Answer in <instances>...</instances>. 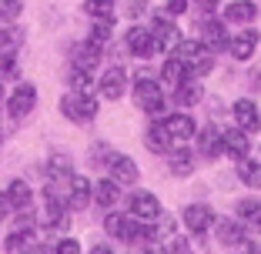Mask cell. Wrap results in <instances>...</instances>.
Returning a JSON list of instances; mask_svg holds the SVG:
<instances>
[{
  "instance_id": "cell-1",
  "label": "cell",
  "mask_w": 261,
  "mask_h": 254,
  "mask_svg": "<svg viewBox=\"0 0 261 254\" xmlns=\"http://www.w3.org/2000/svg\"><path fill=\"white\" fill-rule=\"evenodd\" d=\"M104 228H108L111 238H121L124 244H144V241L151 238L147 221H141V217H134V214H108L104 217Z\"/></svg>"
},
{
  "instance_id": "cell-2",
  "label": "cell",
  "mask_w": 261,
  "mask_h": 254,
  "mask_svg": "<svg viewBox=\"0 0 261 254\" xmlns=\"http://www.w3.org/2000/svg\"><path fill=\"white\" fill-rule=\"evenodd\" d=\"M134 97H138L141 110H147L151 117H161L164 114V94H161V84L154 80L151 70H138L134 74Z\"/></svg>"
},
{
  "instance_id": "cell-3",
  "label": "cell",
  "mask_w": 261,
  "mask_h": 254,
  "mask_svg": "<svg viewBox=\"0 0 261 254\" xmlns=\"http://www.w3.org/2000/svg\"><path fill=\"white\" fill-rule=\"evenodd\" d=\"M177 57L185 61L191 77H204V74H211V67H215V50H211L204 40H181Z\"/></svg>"
},
{
  "instance_id": "cell-4",
  "label": "cell",
  "mask_w": 261,
  "mask_h": 254,
  "mask_svg": "<svg viewBox=\"0 0 261 254\" xmlns=\"http://www.w3.org/2000/svg\"><path fill=\"white\" fill-rule=\"evenodd\" d=\"M97 110H100V104L91 97V94H84V91H70V94H64V97H61V114L67 117V121H74V124L94 121Z\"/></svg>"
},
{
  "instance_id": "cell-5",
  "label": "cell",
  "mask_w": 261,
  "mask_h": 254,
  "mask_svg": "<svg viewBox=\"0 0 261 254\" xmlns=\"http://www.w3.org/2000/svg\"><path fill=\"white\" fill-rule=\"evenodd\" d=\"M151 37H154V50H158V54H177V47H181V40H185L181 31H177L168 17H154Z\"/></svg>"
},
{
  "instance_id": "cell-6",
  "label": "cell",
  "mask_w": 261,
  "mask_h": 254,
  "mask_svg": "<svg viewBox=\"0 0 261 254\" xmlns=\"http://www.w3.org/2000/svg\"><path fill=\"white\" fill-rule=\"evenodd\" d=\"M127 214H134V217H141V221H158V217L164 214L161 211V201L154 197V194H147V191H130L127 194Z\"/></svg>"
},
{
  "instance_id": "cell-7",
  "label": "cell",
  "mask_w": 261,
  "mask_h": 254,
  "mask_svg": "<svg viewBox=\"0 0 261 254\" xmlns=\"http://www.w3.org/2000/svg\"><path fill=\"white\" fill-rule=\"evenodd\" d=\"M161 124H164V131L171 134V140H174L177 147L188 144V140L198 134V124H194V117H191V114H185V110H181V114H168Z\"/></svg>"
},
{
  "instance_id": "cell-8",
  "label": "cell",
  "mask_w": 261,
  "mask_h": 254,
  "mask_svg": "<svg viewBox=\"0 0 261 254\" xmlns=\"http://www.w3.org/2000/svg\"><path fill=\"white\" fill-rule=\"evenodd\" d=\"M34 107H37V87L34 84H20L14 94H10V100H7V110H10L14 121H23Z\"/></svg>"
},
{
  "instance_id": "cell-9",
  "label": "cell",
  "mask_w": 261,
  "mask_h": 254,
  "mask_svg": "<svg viewBox=\"0 0 261 254\" xmlns=\"http://www.w3.org/2000/svg\"><path fill=\"white\" fill-rule=\"evenodd\" d=\"M258 40H261V34L254 31V27H241L234 37H228V54L234 57V61H248V57L258 50Z\"/></svg>"
},
{
  "instance_id": "cell-10",
  "label": "cell",
  "mask_w": 261,
  "mask_h": 254,
  "mask_svg": "<svg viewBox=\"0 0 261 254\" xmlns=\"http://www.w3.org/2000/svg\"><path fill=\"white\" fill-rule=\"evenodd\" d=\"M231 114H234V124H238L241 131H248V134L261 131V110H258L254 100H248V97L234 100V104H231Z\"/></svg>"
},
{
  "instance_id": "cell-11",
  "label": "cell",
  "mask_w": 261,
  "mask_h": 254,
  "mask_svg": "<svg viewBox=\"0 0 261 254\" xmlns=\"http://www.w3.org/2000/svg\"><path fill=\"white\" fill-rule=\"evenodd\" d=\"M91 201H94V184L87 181V177L74 174V177L67 181V208H70V211H84Z\"/></svg>"
},
{
  "instance_id": "cell-12",
  "label": "cell",
  "mask_w": 261,
  "mask_h": 254,
  "mask_svg": "<svg viewBox=\"0 0 261 254\" xmlns=\"http://www.w3.org/2000/svg\"><path fill=\"white\" fill-rule=\"evenodd\" d=\"M181 221H185V228L191 234H204L211 224H215V211L207 208V204H188L185 211H181Z\"/></svg>"
},
{
  "instance_id": "cell-13",
  "label": "cell",
  "mask_w": 261,
  "mask_h": 254,
  "mask_svg": "<svg viewBox=\"0 0 261 254\" xmlns=\"http://www.w3.org/2000/svg\"><path fill=\"white\" fill-rule=\"evenodd\" d=\"M97 91L104 94V100H121L124 91H127V74H124V67H108L104 70V77L97 80Z\"/></svg>"
},
{
  "instance_id": "cell-14",
  "label": "cell",
  "mask_w": 261,
  "mask_h": 254,
  "mask_svg": "<svg viewBox=\"0 0 261 254\" xmlns=\"http://www.w3.org/2000/svg\"><path fill=\"white\" fill-rule=\"evenodd\" d=\"M198 154L201 157H221L224 154V131L215 127V124H207L204 131H198Z\"/></svg>"
},
{
  "instance_id": "cell-15",
  "label": "cell",
  "mask_w": 261,
  "mask_h": 254,
  "mask_svg": "<svg viewBox=\"0 0 261 254\" xmlns=\"http://www.w3.org/2000/svg\"><path fill=\"white\" fill-rule=\"evenodd\" d=\"M124 47H127V54L134 57H151L154 54V37H151V27H130L127 37H124Z\"/></svg>"
},
{
  "instance_id": "cell-16",
  "label": "cell",
  "mask_w": 261,
  "mask_h": 254,
  "mask_svg": "<svg viewBox=\"0 0 261 254\" xmlns=\"http://www.w3.org/2000/svg\"><path fill=\"white\" fill-rule=\"evenodd\" d=\"M108 167H111V177H114L117 184H138V177H141L138 164L130 161V157H124V154H111Z\"/></svg>"
},
{
  "instance_id": "cell-17",
  "label": "cell",
  "mask_w": 261,
  "mask_h": 254,
  "mask_svg": "<svg viewBox=\"0 0 261 254\" xmlns=\"http://www.w3.org/2000/svg\"><path fill=\"white\" fill-rule=\"evenodd\" d=\"M254 17H258V4H251V0H234V4L224 7V23L248 27V23H254Z\"/></svg>"
},
{
  "instance_id": "cell-18",
  "label": "cell",
  "mask_w": 261,
  "mask_h": 254,
  "mask_svg": "<svg viewBox=\"0 0 261 254\" xmlns=\"http://www.w3.org/2000/svg\"><path fill=\"white\" fill-rule=\"evenodd\" d=\"M201 40H204L211 50H228V31H224L221 20H201Z\"/></svg>"
},
{
  "instance_id": "cell-19",
  "label": "cell",
  "mask_w": 261,
  "mask_h": 254,
  "mask_svg": "<svg viewBox=\"0 0 261 254\" xmlns=\"http://www.w3.org/2000/svg\"><path fill=\"white\" fill-rule=\"evenodd\" d=\"M144 144H147V151H154V154H171V151L177 147L174 140H171V134L164 131V124H151V127H147Z\"/></svg>"
},
{
  "instance_id": "cell-20",
  "label": "cell",
  "mask_w": 261,
  "mask_h": 254,
  "mask_svg": "<svg viewBox=\"0 0 261 254\" xmlns=\"http://www.w3.org/2000/svg\"><path fill=\"white\" fill-rule=\"evenodd\" d=\"M94 201H97V208H104V211H111L117 201H121V187H117L114 177H100L97 184H94Z\"/></svg>"
},
{
  "instance_id": "cell-21",
  "label": "cell",
  "mask_w": 261,
  "mask_h": 254,
  "mask_svg": "<svg viewBox=\"0 0 261 254\" xmlns=\"http://www.w3.org/2000/svg\"><path fill=\"white\" fill-rule=\"evenodd\" d=\"M248 151H251L248 131H241V127H234V131H224V154H228V157L241 161V157H248Z\"/></svg>"
},
{
  "instance_id": "cell-22",
  "label": "cell",
  "mask_w": 261,
  "mask_h": 254,
  "mask_svg": "<svg viewBox=\"0 0 261 254\" xmlns=\"http://www.w3.org/2000/svg\"><path fill=\"white\" fill-rule=\"evenodd\" d=\"M234 211H238V221L245 224L248 231H261V201H254V197H241Z\"/></svg>"
},
{
  "instance_id": "cell-23",
  "label": "cell",
  "mask_w": 261,
  "mask_h": 254,
  "mask_svg": "<svg viewBox=\"0 0 261 254\" xmlns=\"http://www.w3.org/2000/svg\"><path fill=\"white\" fill-rule=\"evenodd\" d=\"M191 74H188V67H185V61L177 54H168V61H164V67H161V80L168 87H177L181 80H188Z\"/></svg>"
},
{
  "instance_id": "cell-24",
  "label": "cell",
  "mask_w": 261,
  "mask_h": 254,
  "mask_svg": "<svg viewBox=\"0 0 261 254\" xmlns=\"http://www.w3.org/2000/svg\"><path fill=\"white\" fill-rule=\"evenodd\" d=\"M218 241H221L224 247H245L248 244V234H245V228H241V224L221 221V224H218Z\"/></svg>"
},
{
  "instance_id": "cell-25",
  "label": "cell",
  "mask_w": 261,
  "mask_h": 254,
  "mask_svg": "<svg viewBox=\"0 0 261 254\" xmlns=\"http://www.w3.org/2000/svg\"><path fill=\"white\" fill-rule=\"evenodd\" d=\"M7 201H10V208L14 211H23V208H31V201H34V191H31V184L27 181H10V187H7Z\"/></svg>"
},
{
  "instance_id": "cell-26",
  "label": "cell",
  "mask_w": 261,
  "mask_h": 254,
  "mask_svg": "<svg viewBox=\"0 0 261 254\" xmlns=\"http://www.w3.org/2000/svg\"><path fill=\"white\" fill-rule=\"evenodd\" d=\"M74 67H87V70H94L100 64V47L97 44H91V40H84V44H77L74 47Z\"/></svg>"
},
{
  "instance_id": "cell-27",
  "label": "cell",
  "mask_w": 261,
  "mask_h": 254,
  "mask_svg": "<svg viewBox=\"0 0 261 254\" xmlns=\"http://www.w3.org/2000/svg\"><path fill=\"white\" fill-rule=\"evenodd\" d=\"M198 100H201L198 77H188V80H181V84L174 87V104H181V107H194Z\"/></svg>"
},
{
  "instance_id": "cell-28",
  "label": "cell",
  "mask_w": 261,
  "mask_h": 254,
  "mask_svg": "<svg viewBox=\"0 0 261 254\" xmlns=\"http://www.w3.org/2000/svg\"><path fill=\"white\" fill-rule=\"evenodd\" d=\"M238 177H241V184H248V187H254V191H261V161L241 157V161H238Z\"/></svg>"
},
{
  "instance_id": "cell-29",
  "label": "cell",
  "mask_w": 261,
  "mask_h": 254,
  "mask_svg": "<svg viewBox=\"0 0 261 254\" xmlns=\"http://www.w3.org/2000/svg\"><path fill=\"white\" fill-rule=\"evenodd\" d=\"M31 238H34V228H27V224H17L14 231L7 234L4 247H7L10 254H17V251H27V247H31Z\"/></svg>"
},
{
  "instance_id": "cell-30",
  "label": "cell",
  "mask_w": 261,
  "mask_h": 254,
  "mask_svg": "<svg viewBox=\"0 0 261 254\" xmlns=\"http://www.w3.org/2000/svg\"><path fill=\"white\" fill-rule=\"evenodd\" d=\"M168 167H171V174H177V177H188L194 171V157L188 154L185 147H174L168 154Z\"/></svg>"
},
{
  "instance_id": "cell-31",
  "label": "cell",
  "mask_w": 261,
  "mask_h": 254,
  "mask_svg": "<svg viewBox=\"0 0 261 254\" xmlns=\"http://www.w3.org/2000/svg\"><path fill=\"white\" fill-rule=\"evenodd\" d=\"M111 34H114V17L108 14V17H97V23L91 27V37H87V40L97 44V47H104L111 40Z\"/></svg>"
},
{
  "instance_id": "cell-32",
  "label": "cell",
  "mask_w": 261,
  "mask_h": 254,
  "mask_svg": "<svg viewBox=\"0 0 261 254\" xmlns=\"http://www.w3.org/2000/svg\"><path fill=\"white\" fill-rule=\"evenodd\" d=\"M67 80H70V91H84V94H91L94 87H97V80L91 77V70H87V67H74Z\"/></svg>"
},
{
  "instance_id": "cell-33",
  "label": "cell",
  "mask_w": 261,
  "mask_h": 254,
  "mask_svg": "<svg viewBox=\"0 0 261 254\" xmlns=\"http://www.w3.org/2000/svg\"><path fill=\"white\" fill-rule=\"evenodd\" d=\"M23 40V31L17 23H0V50H14Z\"/></svg>"
},
{
  "instance_id": "cell-34",
  "label": "cell",
  "mask_w": 261,
  "mask_h": 254,
  "mask_svg": "<svg viewBox=\"0 0 261 254\" xmlns=\"http://www.w3.org/2000/svg\"><path fill=\"white\" fill-rule=\"evenodd\" d=\"M114 4L117 0H84V10L91 17H108V14H114Z\"/></svg>"
},
{
  "instance_id": "cell-35",
  "label": "cell",
  "mask_w": 261,
  "mask_h": 254,
  "mask_svg": "<svg viewBox=\"0 0 261 254\" xmlns=\"http://www.w3.org/2000/svg\"><path fill=\"white\" fill-rule=\"evenodd\" d=\"M17 77V54L14 50H0V80Z\"/></svg>"
},
{
  "instance_id": "cell-36",
  "label": "cell",
  "mask_w": 261,
  "mask_h": 254,
  "mask_svg": "<svg viewBox=\"0 0 261 254\" xmlns=\"http://www.w3.org/2000/svg\"><path fill=\"white\" fill-rule=\"evenodd\" d=\"M23 10V0H0V17H7V20H14L17 14Z\"/></svg>"
},
{
  "instance_id": "cell-37",
  "label": "cell",
  "mask_w": 261,
  "mask_h": 254,
  "mask_svg": "<svg viewBox=\"0 0 261 254\" xmlns=\"http://www.w3.org/2000/svg\"><path fill=\"white\" fill-rule=\"evenodd\" d=\"M54 251L57 254H81V244H77L74 238H64V241H57V244H54Z\"/></svg>"
},
{
  "instance_id": "cell-38",
  "label": "cell",
  "mask_w": 261,
  "mask_h": 254,
  "mask_svg": "<svg viewBox=\"0 0 261 254\" xmlns=\"http://www.w3.org/2000/svg\"><path fill=\"white\" fill-rule=\"evenodd\" d=\"M188 10V0H168V4H164V14L168 17H181Z\"/></svg>"
},
{
  "instance_id": "cell-39",
  "label": "cell",
  "mask_w": 261,
  "mask_h": 254,
  "mask_svg": "<svg viewBox=\"0 0 261 254\" xmlns=\"http://www.w3.org/2000/svg\"><path fill=\"white\" fill-rule=\"evenodd\" d=\"M164 251H188V238H174L164 244Z\"/></svg>"
},
{
  "instance_id": "cell-40",
  "label": "cell",
  "mask_w": 261,
  "mask_h": 254,
  "mask_svg": "<svg viewBox=\"0 0 261 254\" xmlns=\"http://www.w3.org/2000/svg\"><path fill=\"white\" fill-rule=\"evenodd\" d=\"M10 201H7V194H0V221H7V214H10Z\"/></svg>"
},
{
  "instance_id": "cell-41",
  "label": "cell",
  "mask_w": 261,
  "mask_h": 254,
  "mask_svg": "<svg viewBox=\"0 0 261 254\" xmlns=\"http://www.w3.org/2000/svg\"><path fill=\"white\" fill-rule=\"evenodd\" d=\"M194 4H198L201 10H211V14H215V10H218V4H221V0H194Z\"/></svg>"
},
{
  "instance_id": "cell-42",
  "label": "cell",
  "mask_w": 261,
  "mask_h": 254,
  "mask_svg": "<svg viewBox=\"0 0 261 254\" xmlns=\"http://www.w3.org/2000/svg\"><path fill=\"white\" fill-rule=\"evenodd\" d=\"M127 14H130V17L144 14V0H134V4H127Z\"/></svg>"
},
{
  "instance_id": "cell-43",
  "label": "cell",
  "mask_w": 261,
  "mask_h": 254,
  "mask_svg": "<svg viewBox=\"0 0 261 254\" xmlns=\"http://www.w3.org/2000/svg\"><path fill=\"white\" fill-rule=\"evenodd\" d=\"M251 77H254V80H251V84H254V87H261V67H258V70H254Z\"/></svg>"
},
{
  "instance_id": "cell-44",
  "label": "cell",
  "mask_w": 261,
  "mask_h": 254,
  "mask_svg": "<svg viewBox=\"0 0 261 254\" xmlns=\"http://www.w3.org/2000/svg\"><path fill=\"white\" fill-rule=\"evenodd\" d=\"M0 97H4V84H0Z\"/></svg>"
}]
</instances>
